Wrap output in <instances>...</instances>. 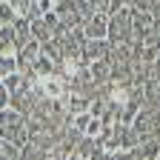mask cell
Wrapping results in <instances>:
<instances>
[{
  "label": "cell",
  "instance_id": "obj_8",
  "mask_svg": "<svg viewBox=\"0 0 160 160\" xmlns=\"http://www.w3.org/2000/svg\"><path fill=\"white\" fill-rule=\"evenodd\" d=\"M92 77L97 80V83H100V80H106V77H109V69H106V63H94V66H92Z\"/></svg>",
  "mask_w": 160,
  "mask_h": 160
},
{
  "label": "cell",
  "instance_id": "obj_9",
  "mask_svg": "<svg viewBox=\"0 0 160 160\" xmlns=\"http://www.w3.org/2000/svg\"><path fill=\"white\" fill-rule=\"evenodd\" d=\"M6 103H9V89L6 83H0V109H6Z\"/></svg>",
  "mask_w": 160,
  "mask_h": 160
},
{
  "label": "cell",
  "instance_id": "obj_7",
  "mask_svg": "<svg viewBox=\"0 0 160 160\" xmlns=\"http://www.w3.org/2000/svg\"><path fill=\"white\" fill-rule=\"evenodd\" d=\"M100 132H103V120H100V117H92L89 126H86V134H89V137H97Z\"/></svg>",
  "mask_w": 160,
  "mask_h": 160
},
{
  "label": "cell",
  "instance_id": "obj_4",
  "mask_svg": "<svg viewBox=\"0 0 160 160\" xmlns=\"http://www.w3.org/2000/svg\"><path fill=\"white\" fill-rule=\"evenodd\" d=\"M14 69H17V57H14V52L0 54V80L12 77V74H14Z\"/></svg>",
  "mask_w": 160,
  "mask_h": 160
},
{
  "label": "cell",
  "instance_id": "obj_6",
  "mask_svg": "<svg viewBox=\"0 0 160 160\" xmlns=\"http://www.w3.org/2000/svg\"><path fill=\"white\" fill-rule=\"evenodd\" d=\"M152 23H154V20H152L149 12H143V14H137V17H134V29H137V32H149Z\"/></svg>",
  "mask_w": 160,
  "mask_h": 160
},
{
  "label": "cell",
  "instance_id": "obj_11",
  "mask_svg": "<svg viewBox=\"0 0 160 160\" xmlns=\"http://www.w3.org/2000/svg\"><path fill=\"white\" fill-rule=\"evenodd\" d=\"M157 160H160V157H157Z\"/></svg>",
  "mask_w": 160,
  "mask_h": 160
},
{
  "label": "cell",
  "instance_id": "obj_2",
  "mask_svg": "<svg viewBox=\"0 0 160 160\" xmlns=\"http://www.w3.org/2000/svg\"><path fill=\"white\" fill-rule=\"evenodd\" d=\"M106 34H109V20H106V14L103 12H94L86 20V37L94 40V43H103Z\"/></svg>",
  "mask_w": 160,
  "mask_h": 160
},
{
  "label": "cell",
  "instance_id": "obj_5",
  "mask_svg": "<svg viewBox=\"0 0 160 160\" xmlns=\"http://www.w3.org/2000/svg\"><path fill=\"white\" fill-rule=\"evenodd\" d=\"M20 57H23L26 63H37V57H40V43H37V40H29V43L20 49Z\"/></svg>",
  "mask_w": 160,
  "mask_h": 160
},
{
  "label": "cell",
  "instance_id": "obj_10",
  "mask_svg": "<svg viewBox=\"0 0 160 160\" xmlns=\"http://www.w3.org/2000/svg\"><path fill=\"white\" fill-rule=\"evenodd\" d=\"M154 77L160 80V54H157V60H154Z\"/></svg>",
  "mask_w": 160,
  "mask_h": 160
},
{
  "label": "cell",
  "instance_id": "obj_3",
  "mask_svg": "<svg viewBox=\"0 0 160 160\" xmlns=\"http://www.w3.org/2000/svg\"><path fill=\"white\" fill-rule=\"evenodd\" d=\"M40 92L46 97H60L63 94V83H60L57 74H49V77H40Z\"/></svg>",
  "mask_w": 160,
  "mask_h": 160
},
{
  "label": "cell",
  "instance_id": "obj_1",
  "mask_svg": "<svg viewBox=\"0 0 160 160\" xmlns=\"http://www.w3.org/2000/svg\"><path fill=\"white\" fill-rule=\"evenodd\" d=\"M0 134L6 140H14V143H23L26 140V123L23 117L12 109H0Z\"/></svg>",
  "mask_w": 160,
  "mask_h": 160
}]
</instances>
